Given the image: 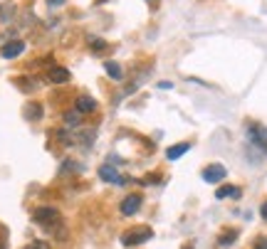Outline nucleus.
<instances>
[{
	"mask_svg": "<svg viewBox=\"0 0 267 249\" xmlns=\"http://www.w3.org/2000/svg\"><path fill=\"white\" fill-rule=\"evenodd\" d=\"M188 148H191V143H176V146H171V148L166 151V158H168V160H176V158H181L183 153H188Z\"/></svg>",
	"mask_w": 267,
	"mask_h": 249,
	"instance_id": "obj_10",
	"label": "nucleus"
},
{
	"mask_svg": "<svg viewBox=\"0 0 267 249\" xmlns=\"http://www.w3.org/2000/svg\"><path fill=\"white\" fill-rule=\"evenodd\" d=\"M25 249H50V244H47V242H42V239H35V242H30Z\"/></svg>",
	"mask_w": 267,
	"mask_h": 249,
	"instance_id": "obj_15",
	"label": "nucleus"
},
{
	"mask_svg": "<svg viewBox=\"0 0 267 249\" xmlns=\"http://www.w3.org/2000/svg\"><path fill=\"white\" fill-rule=\"evenodd\" d=\"M64 124H67V128H79L82 126V114L74 109V111H67L64 114Z\"/></svg>",
	"mask_w": 267,
	"mask_h": 249,
	"instance_id": "obj_11",
	"label": "nucleus"
},
{
	"mask_svg": "<svg viewBox=\"0 0 267 249\" xmlns=\"http://www.w3.org/2000/svg\"><path fill=\"white\" fill-rule=\"evenodd\" d=\"M50 82H52V84H64V82H69V72H67L64 67H52V69H50Z\"/></svg>",
	"mask_w": 267,
	"mask_h": 249,
	"instance_id": "obj_9",
	"label": "nucleus"
},
{
	"mask_svg": "<svg viewBox=\"0 0 267 249\" xmlns=\"http://www.w3.org/2000/svg\"><path fill=\"white\" fill-rule=\"evenodd\" d=\"M230 195H233V197H240V190L233 187V185H225V187H218V190H215V197H218V200L230 197Z\"/></svg>",
	"mask_w": 267,
	"mask_h": 249,
	"instance_id": "obj_13",
	"label": "nucleus"
},
{
	"mask_svg": "<svg viewBox=\"0 0 267 249\" xmlns=\"http://www.w3.org/2000/svg\"><path fill=\"white\" fill-rule=\"evenodd\" d=\"M74 106H77V111H79V114H92V111L97 109V101H94L92 96H87V94H82V96H77Z\"/></svg>",
	"mask_w": 267,
	"mask_h": 249,
	"instance_id": "obj_8",
	"label": "nucleus"
},
{
	"mask_svg": "<svg viewBox=\"0 0 267 249\" xmlns=\"http://www.w3.org/2000/svg\"><path fill=\"white\" fill-rule=\"evenodd\" d=\"M255 249H267V239H260V242H257V247Z\"/></svg>",
	"mask_w": 267,
	"mask_h": 249,
	"instance_id": "obj_18",
	"label": "nucleus"
},
{
	"mask_svg": "<svg viewBox=\"0 0 267 249\" xmlns=\"http://www.w3.org/2000/svg\"><path fill=\"white\" fill-rule=\"evenodd\" d=\"M151 237H153L151 227H136V229H129V232L121 234V244H124V247H136V244L148 242Z\"/></svg>",
	"mask_w": 267,
	"mask_h": 249,
	"instance_id": "obj_1",
	"label": "nucleus"
},
{
	"mask_svg": "<svg viewBox=\"0 0 267 249\" xmlns=\"http://www.w3.org/2000/svg\"><path fill=\"white\" fill-rule=\"evenodd\" d=\"M225 175H228V170L220 163H213V165H208L206 170H203V180L206 183H220Z\"/></svg>",
	"mask_w": 267,
	"mask_h": 249,
	"instance_id": "obj_6",
	"label": "nucleus"
},
{
	"mask_svg": "<svg viewBox=\"0 0 267 249\" xmlns=\"http://www.w3.org/2000/svg\"><path fill=\"white\" fill-rule=\"evenodd\" d=\"M64 3H67V0H47V5H50V8H55V5H64Z\"/></svg>",
	"mask_w": 267,
	"mask_h": 249,
	"instance_id": "obj_17",
	"label": "nucleus"
},
{
	"mask_svg": "<svg viewBox=\"0 0 267 249\" xmlns=\"http://www.w3.org/2000/svg\"><path fill=\"white\" fill-rule=\"evenodd\" d=\"M25 52V42L23 40H13V42H8L3 50H0V55L5 57V60H15L18 55H23Z\"/></svg>",
	"mask_w": 267,
	"mask_h": 249,
	"instance_id": "obj_7",
	"label": "nucleus"
},
{
	"mask_svg": "<svg viewBox=\"0 0 267 249\" xmlns=\"http://www.w3.org/2000/svg\"><path fill=\"white\" fill-rule=\"evenodd\" d=\"M247 136H250V143L262 148L267 153V128L265 126H257V124H250L247 126Z\"/></svg>",
	"mask_w": 267,
	"mask_h": 249,
	"instance_id": "obj_3",
	"label": "nucleus"
},
{
	"mask_svg": "<svg viewBox=\"0 0 267 249\" xmlns=\"http://www.w3.org/2000/svg\"><path fill=\"white\" fill-rule=\"evenodd\" d=\"M141 202H144V200H141V195H139V192H134V195H126V197L121 200V207H119V210H121V215L131 217V215H136V212L141 210Z\"/></svg>",
	"mask_w": 267,
	"mask_h": 249,
	"instance_id": "obj_4",
	"label": "nucleus"
},
{
	"mask_svg": "<svg viewBox=\"0 0 267 249\" xmlns=\"http://www.w3.org/2000/svg\"><path fill=\"white\" fill-rule=\"evenodd\" d=\"M104 69H107V74H109L112 79H117V82H121V79H124V69H121V64L107 62V64H104Z\"/></svg>",
	"mask_w": 267,
	"mask_h": 249,
	"instance_id": "obj_12",
	"label": "nucleus"
},
{
	"mask_svg": "<svg viewBox=\"0 0 267 249\" xmlns=\"http://www.w3.org/2000/svg\"><path fill=\"white\" fill-rule=\"evenodd\" d=\"M235 239V232H225L223 237H220V244H228V242H233Z\"/></svg>",
	"mask_w": 267,
	"mask_h": 249,
	"instance_id": "obj_16",
	"label": "nucleus"
},
{
	"mask_svg": "<svg viewBox=\"0 0 267 249\" xmlns=\"http://www.w3.org/2000/svg\"><path fill=\"white\" fill-rule=\"evenodd\" d=\"M89 45H92V52H97V55H102L107 50V42L104 40H89Z\"/></svg>",
	"mask_w": 267,
	"mask_h": 249,
	"instance_id": "obj_14",
	"label": "nucleus"
},
{
	"mask_svg": "<svg viewBox=\"0 0 267 249\" xmlns=\"http://www.w3.org/2000/svg\"><path fill=\"white\" fill-rule=\"evenodd\" d=\"M262 217L267 219V202H265V205H262Z\"/></svg>",
	"mask_w": 267,
	"mask_h": 249,
	"instance_id": "obj_19",
	"label": "nucleus"
},
{
	"mask_svg": "<svg viewBox=\"0 0 267 249\" xmlns=\"http://www.w3.org/2000/svg\"><path fill=\"white\" fill-rule=\"evenodd\" d=\"M32 219H35L40 227H52L59 219V212L55 207H37V210L32 212Z\"/></svg>",
	"mask_w": 267,
	"mask_h": 249,
	"instance_id": "obj_2",
	"label": "nucleus"
},
{
	"mask_svg": "<svg viewBox=\"0 0 267 249\" xmlns=\"http://www.w3.org/2000/svg\"><path fill=\"white\" fill-rule=\"evenodd\" d=\"M99 178H102L104 183H112V185H124V183H126V178L119 175V170L112 168V165H102V168H99Z\"/></svg>",
	"mask_w": 267,
	"mask_h": 249,
	"instance_id": "obj_5",
	"label": "nucleus"
}]
</instances>
